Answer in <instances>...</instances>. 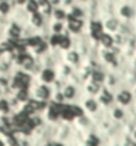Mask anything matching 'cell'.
Returning a JSON list of instances; mask_svg holds the SVG:
<instances>
[{"label": "cell", "instance_id": "1", "mask_svg": "<svg viewBox=\"0 0 136 146\" xmlns=\"http://www.w3.org/2000/svg\"><path fill=\"white\" fill-rule=\"evenodd\" d=\"M113 13L121 23H131L136 15V8L129 3H116Z\"/></svg>", "mask_w": 136, "mask_h": 146}, {"label": "cell", "instance_id": "5", "mask_svg": "<svg viewBox=\"0 0 136 146\" xmlns=\"http://www.w3.org/2000/svg\"><path fill=\"white\" fill-rule=\"evenodd\" d=\"M131 101H132V92L128 89H119L115 93V102H117L121 106L128 105Z\"/></svg>", "mask_w": 136, "mask_h": 146}, {"label": "cell", "instance_id": "3", "mask_svg": "<svg viewBox=\"0 0 136 146\" xmlns=\"http://www.w3.org/2000/svg\"><path fill=\"white\" fill-rule=\"evenodd\" d=\"M101 23H103V29H104L105 33H109V35H115L119 32V28H120L121 21L117 19L115 15L107 16V17H103Z\"/></svg>", "mask_w": 136, "mask_h": 146}, {"label": "cell", "instance_id": "6", "mask_svg": "<svg viewBox=\"0 0 136 146\" xmlns=\"http://www.w3.org/2000/svg\"><path fill=\"white\" fill-rule=\"evenodd\" d=\"M15 9V5L12 0H0V16L4 19H9L12 12Z\"/></svg>", "mask_w": 136, "mask_h": 146}, {"label": "cell", "instance_id": "11", "mask_svg": "<svg viewBox=\"0 0 136 146\" xmlns=\"http://www.w3.org/2000/svg\"><path fill=\"white\" fill-rule=\"evenodd\" d=\"M78 4H82V5H87V4L90 3L91 0H75Z\"/></svg>", "mask_w": 136, "mask_h": 146}, {"label": "cell", "instance_id": "9", "mask_svg": "<svg viewBox=\"0 0 136 146\" xmlns=\"http://www.w3.org/2000/svg\"><path fill=\"white\" fill-rule=\"evenodd\" d=\"M24 11L27 12L28 15H32V13H36L39 12V5H38V0H27L25 4L23 5Z\"/></svg>", "mask_w": 136, "mask_h": 146}, {"label": "cell", "instance_id": "10", "mask_svg": "<svg viewBox=\"0 0 136 146\" xmlns=\"http://www.w3.org/2000/svg\"><path fill=\"white\" fill-rule=\"evenodd\" d=\"M112 114H113V117H115L116 119H120V118H123V115H124V111H123L121 106H116V108L112 109Z\"/></svg>", "mask_w": 136, "mask_h": 146}, {"label": "cell", "instance_id": "12", "mask_svg": "<svg viewBox=\"0 0 136 146\" xmlns=\"http://www.w3.org/2000/svg\"><path fill=\"white\" fill-rule=\"evenodd\" d=\"M133 93L136 94V84H135V88H133Z\"/></svg>", "mask_w": 136, "mask_h": 146}, {"label": "cell", "instance_id": "8", "mask_svg": "<svg viewBox=\"0 0 136 146\" xmlns=\"http://www.w3.org/2000/svg\"><path fill=\"white\" fill-rule=\"evenodd\" d=\"M38 5H39V12L40 13L50 19L51 12H52V8H54L50 0H38Z\"/></svg>", "mask_w": 136, "mask_h": 146}, {"label": "cell", "instance_id": "7", "mask_svg": "<svg viewBox=\"0 0 136 146\" xmlns=\"http://www.w3.org/2000/svg\"><path fill=\"white\" fill-rule=\"evenodd\" d=\"M67 17H68V11H67V8H64L63 5H59V7L52 8V12H51V16H50L51 20L66 21Z\"/></svg>", "mask_w": 136, "mask_h": 146}, {"label": "cell", "instance_id": "4", "mask_svg": "<svg viewBox=\"0 0 136 146\" xmlns=\"http://www.w3.org/2000/svg\"><path fill=\"white\" fill-rule=\"evenodd\" d=\"M96 100L100 106H107V108H108V106L112 105L113 101H115V94H113L112 90H109V89L103 86L101 90L99 92V94L96 96Z\"/></svg>", "mask_w": 136, "mask_h": 146}, {"label": "cell", "instance_id": "2", "mask_svg": "<svg viewBox=\"0 0 136 146\" xmlns=\"http://www.w3.org/2000/svg\"><path fill=\"white\" fill-rule=\"evenodd\" d=\"M35 78L40 81L42 84L52 85L54 81L58 78V74H56V70H55L54 66H42V69L39 70Z\"/></svg>", "mask_w": 136, "mask_h": 146}]
</instances>
